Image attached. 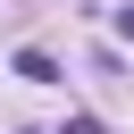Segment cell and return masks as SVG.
I'll return each mask as SVG.
<instances>
[{
    "label": "cell",
    "instance_id": "6da1fadb",
    "mask_svg": "<svg viewBox=\"0 0 134 134\" xmlns=\"http://www.w3.org/2000/svg\"><path fill=\"white\" fill-rule=\"evenodd\" d=\"M17 75H25V84H59V75H67V67H59V59H50V50H17Z\"/></svg>",
    "mask_w": 134,
    "mask_h": 134
},
{
    "label": "cell",
    "instance_id": "7a4b0ae2",
    "mask_svg": "<svg viewBox=\"0 0 134 134\" xmlns=\"http://www.w3.org/2000/svg\"><path fill=\"white\" fill-rule=\"evenodd\" d=\"M50 134H100V117H84V109H75V117H67V126H50Z\"/></svg>",
    "mask_w": 134,
    "mask_h": 134
},
{
    "label": "cell",
    "instance_id": "3957f363",
    "mask_svg": "<svg viewBox=\"0 0 134 134\" xmlns=\"http://www.w3.org/2000/svg\"><path fill=\"white\" fill-rule=\"evenodd\" d=\"M117 34H126V42H134V8H117Z\"/></svg>",
    "mask_w": 134,
    "mask_h": 134
}]
</instances>
